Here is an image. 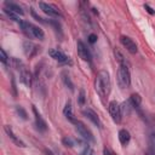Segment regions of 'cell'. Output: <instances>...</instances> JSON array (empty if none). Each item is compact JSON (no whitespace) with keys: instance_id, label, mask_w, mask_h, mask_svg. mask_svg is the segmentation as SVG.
Returning <instances> with one entry per match:
<instances>
[{"instance_id":"cell-1","label":"cell","mask_w":155,"mask_h":155,"mask_svg":"<svg viewBox=\"0 0 155 155\" xmlns=\"http://www.w3.org/2000/svg\"><path fill=\"white\" fill-rule=\"evenodd\" d=\"M94 88L103 102L109 97L111 91V81H110V75L107 70L98 71L94 80Z\"/></svg>"},{"instance_id":"cell-2","label":"cell","mask_w":155,"mask_h":155,"mask_svg":"<svg viewBox=\"0 0 155 155\" xmlns=\"http://www.w3.org/2000/svg\"><path fill=\"white\" fill-rule=\"evenodd\" d=\"M11 62H12V65L18 70L19 79H21L22 84H24L25 86L30 87L31 86V81H33V76H31V73L28 70V68L24 65V63L22 61H18L17 58H12Z\"/></svg>"},{"instance_id":"cell-3","label":"cell","mask_w":155,"mask_h":155,"mask_svg":"<svg viewBox=\"0 0 155 155\" xmlns=\"http://www.w3.org/2000/svg\"><path fill=\"white\" fill-rule=\"evenodd\" d=\"M19 27L23 30V33L27 34V36H29V38H35V39H39V40H44V38H45L44 30L41 28H39L38 25H34L30 22L22 21L19 23Z\"/></svg>"},{"instance_id":"cell-4","label":"cell","mask_w":155,"mask_h":155,"mask_svg":"<svg viewBox=\"0 0 155 155\" xmlns=\"http://www.w3.org/2000/svg\"><path fill=\"white\" fill-rule=\"evenodd\" d=\"M117 84L121 88H127L131 85V74L130 68L125 65H119L117 70Z\"/></svg>"},{"instance_id":"cell-5","label":"cell","mask_w":155,"mask_h":155,"mask_svg":"<svg viewBox=\"0 0 155 155\" xmlns=\"http://www.w3.org/2000/svg\"><path fill=\"white\" fill-rule=\"evenodd\" d=\"M74 125H75V128H76L78 133L81 136V138H82L84 140H86V142H94V137H93L92 132L88 130V127H87L84 122L76 120V121L74 122Z\"/></svg>"},{"instance_id":"cell-6","label":"cell","mask_w":155,"mask_h":155,"mask_svg":"<svg viewBox=\"0 0 155 155\" xmlns=\"http://www.w3.org/2000/svg\"><path fill=\"white\" fill-rule=\"evenodd\" d=\"M108 109H109V114H110L113 121H114L115 124H120V122H121V116H122L120 104H119L116 101H111V102H109Z\"/></svg>"},{"instance_id":"cell-7","label":"cell","mask_w":155,"mask_h":155,"mask_svg":"<svg viewBox=\"0 0 155 155\" xmlns=\"http://www.w3.org/2000/svg\"><path fill=\"white\" fill-rule=\"evenodd\" d=\"M39 6H40V8L42 10V12L46 13L47 16H50V17H62L61 11H59L56 6H53V5H51V4L40 1V2H39Z\"/></svg>"},{"instance_id":"cell-8","label":"cell","mask_w":155,"mask_h":155,"mask_svg":"<svg viewBox=\"0 0 155 155\" xmlns=\"http://www.w3.org/2000/svg\"><path fill=\"white\" fill-rule=\"evenodd\" d=\"M76 50H78V54L80 56V58H81L82 61H85V62H91V58H92L91 52H90L88 47H87L81 40L78 41V44H76Z\"/></svg>"},{"instance_id":"cell-9","label":"cell","mask_w":155,"mask_h":155,"mask_svg":"<svg viewBox=\"0 0 155 155\" xmlns=\"http://www.w3.org/2000/svg\"><path fill=\"white\" fill-rule=\"evenodd\" d=\"M23 48H24V53H25L29 58L34 57V56L38 54L39 51H40V47H39L36 44L31 42V41H24V44H23Z\"/></svg>"},{"instance_id":"cell-10","label":"cell","mask_w":155,"mask_h":155,"mask_svg":"<svg viewBox=\"0 0 155 155\" xmlns=\"http://www.w3.org/2000/svg\"><path fill=\"white\" fill-rule=\"evenodd\" d=\"M120 41H121L122 46H124V47H125L130 53H137V51H138L137 45H136V42H134L131 38L122 35V36L120 38Z\"/></svg>"},{"instance_id":"cell-11","label":"cell","mask_w":155,"mask_h":155,"mask_svg":"<svg viewBox=\"0 0 155 155\" xmlns=\"http://www.w3.org/2000/svg\"><path fill=\"white\" fill-rule=\"evenodd\" d=\"M82 114L93 124V125H96L97 127H99V128H102V121H101V119H99V116L97 115V113L96 111H93L92 109H90V108H87V109H85L84 111H82Z\"/></svg>"},{"instance_id":"cell-12","label":"cell","mask_w":155,"mask_h":155,"mask_svg":"<svg viewBox=\"0 0 155 155\" xmlns=\"http://www.w3.org/2000/svg\"><path fill=\"white\" fill-rule=\"evenodd\" d=\"M33 113H34V117H35V126H36V128H38L40 132H45V131L47 130V124H46V121L42 119L41 114L36 110L35 107H33Z\"/></svg>"},{"instance_id":"cell-13","label":"cell","mask_w":155,"mask_h":155,"mask_svg":"<svg viewBox=\"0 0 155 155\" xmlns=\"http://www.w3.org/2000/svg\"><path fill=\"white\" fill-rule=\"evenodd\" d=\"M48 54L51 56V58H53L54 61H58L61 63H67L69 61V57L64 52H62L61 50H58V48H51L48 51Z\"/></svg>"},{"instance_id":"cell-14","label":"cell","mask_w":155,"mask_h":155,"mask_svg":"<svg viewBox=\"0 0 155 155\" xmlns=\"http://www.w3.org/2000/svg\"><path fill=\"white\" fill-rule=\"evenodd\" d=\"M4 6H5L6 10H8V11H11V12L18 15V16H23V15H24L23 8H22L18 4H16V2H12V1H5V2H4Z\"/></svg>"},{"instance_id":"cell-15","label":"cell","mask_w":155,"mask_h":155,"mask_svg":"<svg viewBox=\"0 0 155 155\" xmlns=\"http://www.w3.org/2000/svg\"><path fill=\"white\" fill-rule=\"evenodd\" d=\"M4 130H5L6 134L8 136V138H10V139H11V140H12V142L16 144V145L22 147V148H24V147H25V144H24V143H23V142H22V140H21V139H19V138H18V137H17V136L13 133V131H12V128H11L10 126H7V125H6V126L4 127Z\"/></svg>"},{"instance_id":"cell-16","label":"cell","mask_w":155,"mask_h":155,"mask_svg":"<svg viewBox=\"0 0 155 155\" xmlns=\"http://www.w3.org/2000/svg\"><path fill=\"white\" fill-rule=\"evenodd\" d=\"M78 148H79V154L80 155H88L90 151H91V148L88 145V142L86 140H82V139H78L75 140Z\"/></svg>"},{"instance_id":"cell-17","label":"cell","mask_w":155,"mask_h":155,"mask_svg":"<svg viewBox=\"0 0 155 155\" xmlns=\"http://www.w3.org/2000/svg\"><path fill=\"white\" fill-rule=\"evenodd\" d=\"M63 114H64V116L67 117V120H69L70 122H75L76 121V119L74 117V113H73V107H71V103L70 102H67V104H65V107H64V109H63Z\"/></svg>"},{"instance_id":"cell-18","label":"cell","mask_w":155,"mask_h":155,"mask_svg":"<svg viewBox=\"0 0 155 155\" xmlns=\"http://www.w3.org/2000/svg\"><path fill=\"white\" fill-rule=\"evenodd\" d=\"M119 140H120V143H121L122 145H127V144L130 143V140H131V134H130V132H128L127 130H125V128L120 130V131H119Z\"/></svg>"},{"instance_id":"cell-19","label":"cell","mask_w":155,"mask_h":155,"mask_svg":"<svg viewBox=\"0 0 155 155\" xmlns=\"http://www.w3.org/2000/svg\"><path fill=\"white\" fill-rule=\"evenodd\" d=\"M114 54H115V57H116V61L119 62V65H125V67H128V68H130L128 61L126 59V57L122 54V52H121L119 48H115V50H114Z\"/></svg>"},{"instance_id":"cell-20","label":"cell","mask_w":155,"mask_h":155,"mask_svg":"<svg viewBox=\"0 0 155 155\" xmlns=\"http://www.w3.org/2000/svg\"><path fill=\"white\" fill-rule=\"evenodd\" d=\"M128 101H130L132 108H134V109H139L140 103H142V98H140V96H139L138 93H133V94L130 97Z\"/></svg>"},{"instance_id":"cell-21","label":"cell","mask_w":155,"mask_h":155,"mask_svg":"<svg viewBox=\"0 0 155 155\" xmlns=\"http://www.w3.org/2000/svg\"><path fill=\"white\" fill-rule=\"evenodd\" d=\"M4 12H5V15H6L10 19H12V21H15V22H18V23H21V22H22V21L19 19V16H18V15H16V13H13V12H11V11L6 10V8H4Z\"/></svg>"},{"instance_id":"cell-22","label":"cell","mask_w":155,"mask_h":155,"mask_svg":"<svg viewBox=\"0 0 155 155\" xmlns=\"http://www.w3.org/2000/svg\"><path fill=\"white\" fill-rule=\"evenodd\" d=\"M148 144H149V149L155 150V132L149 133V137H148Z\"/></svg>"},{"instance_id":"cell-23","label":"cell","mask_w":155,"mask_h":155,"mask_svg":"<svg viewBox=\"0 0 155 155\" xmlns=\"http://www.w3.org/2000/svg\"><path fill=\"white\" fill-rule=\"evenodd\" d=\"M16 111H17V114H18L23 120H27V111L23 109V107L17 105V107H16Z\"/></svg>"},{"instance_id":"cell-24","label":"cell","mask_w":155,"mask_h":155,"mask_svg":"<svg viewBox=\"0 0 155 155\" xmlns=\"http://www.w3.org/2000/svg\"><path fill=\"white\" fill-rule=\"evenodd\" d=\"M62 142H63V144H64L65 147H69V148H71V147L75 145V140L71 139V138H69V137H64V138L62 139Z\"/></svg>"},{"instance_id":"cell-25","label":"cell","mask_w":155,"mask_h":155,"mask_svg":"<svg viewBox=\"0 0 155 155\" xmlns=\"http://www.w3.org/2000/svg\"><path fill=\"white\" fill-rule=\"evenodd\" d=\"M0 59H1L2 64L7 65V62H8V57H7V54H6V52H5V50H4V48H0Z\"/></svg>"},{"instance_id":"cell-26","label":"cell","mask_w":155,"mask_h":155,"mask_svg":"<svg viewBox=\"0 0 155 155\" xmlns=\"http://www.w3.org/2000/svg\"><path fill=\"white\" fill-rule=\"evenodd\" d=\"M78 102H79L80 105H82V104L85 103V91H84V90L80 91V93H79V101H78Z\"/></svg>"},{"instance_id":"cell-27","label":"cell","mask_w":155,"mask_h":155,"mask_svg":"<svg viewBox=\"0 0 155 155\" xmlns=\"http://www.w3.org/2000/svg\"><path fill=\"white\" fill-rule=\"evenodd\" d=\"M63 80H64L65 85H67V86H68L70 90H73V84H71V81H70L69 76H67V75H63Z\"/></svg>"},{"instance_id":"cell-28","label":"cell","mask_w":155,"mask_h":155,"mask_svg":"<svg viewBox=\"0 0 155 155\" xmlns=\"http://www.w3.org/2000/svg\"><path fill=\"white\" fill-rule=\"evenodd\" d=\"M97 41V35L96 34H90L88 35V42L90 44H94Z\"/></svg>"},{"instance_id":"cell-29","label":"cell","mask_w":155,"mask_h":155,"mask_svg":"<svg viewBox=\"0 0 155 155\" xmlns=\"http://www.w3.org/2000/svg\"><path fill=\"white\" fill-rule=\"evenodd\" d=\"M103 154H104V155H115V154H114L109 148H107V147L103 149Z\"/></svg>"},{"instance_id":"cell-30","label":"cell","mask_w":155,"mask_h":155,"mask_svg":"<svg viewBox=\"0 0 155 155\" xmlns=\"http://www.w3.org/2000/svg\"><path fill=\"white\" fill-rule=\"evenodd\" d=\"M144 8H145V10H147V11H148L150 15H155V11H154V10H153V8H151L149 5H147V4H145V5H144Z\"/></svg>"},{"instance_id":"cell-31","label":"cell","mask_w":155,"mask_h":155,"mask_svg":"<svg viewBox=\"0 0 155 155\" xmlns=\"http://www.w3.org/2000/svg\"><path fill=\"white\" fill-rule=\"evenodd\" d=\"M144 155H155V150H151V149H148L145 153H144Z\"/></svg>"},{"instance_id":"cell-32","label":"cell","mask_w":155,"mask_h":155,"mask_svg":"<svg viewBox=\"0 0 155 155\" xmlns=\"http://www.w3.org/2000/svg\"><path fill=\"white\" fill-rule=\"evenodd\" d=\"M88 155H96V154H94V151H93V150H91V151H90V154H88Z\"/></svg>"}]
</instances>
